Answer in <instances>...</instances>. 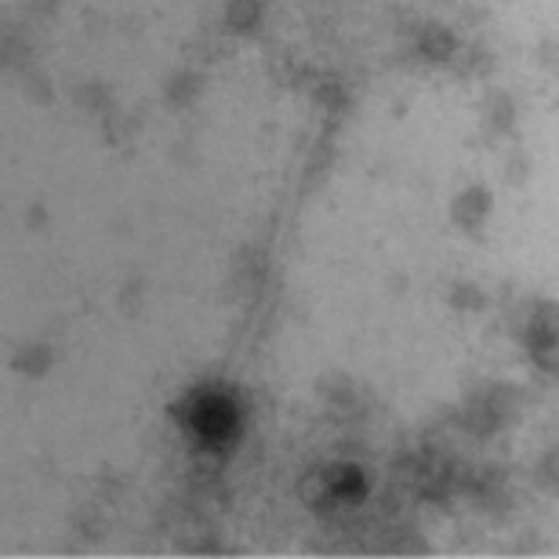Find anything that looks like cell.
<instances>
[{
	"label": "cell",
	"mask_w": 559,
	"mask_h": 559,
	"mask_svg": "<svg viewBox=\"0 0 559 559\" xmlns=\"http://www.w3.org/2000/svg\"><path fill=\"white\" fill-rule=\"evenodd\" d=\"M193 428L199 431V437L210 439V442H221V439L232 437L238 414L227 397L221 395H207L202 400H196V406L191 409Z\"/></svg>",
	"instance_id": "obj_1"
},
{
	"label": "cell",
	"mask_w": 559,
	"mask_h": 559,
	"mask_svg": "<svg viewBox=\"0 0 559 559\" xmlns=\"http://www.w3.org/2000/svg\"><path fill=\"white\" fill-rule=\"evenodd\" d=\"M333 490L339 498H347V501H361L364 492H367V484H364V476L355 470V467H341L333 476Z\"/></svg>",
	"instance_id": "obj_2"
}]
</instances>
